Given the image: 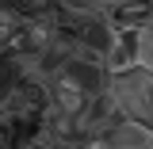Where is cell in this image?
Here are the masks:
<instances>
[{
	"label": "cell",
	"mask_w": 153,
	"mask_h": 149,
	"mask_svg": "<svg viewBox=\"0 0 153 149\" xmlns=\"http://www.w3.org/2000/svg\"><path fill=\"white\" fill-rule=\"evenodd\" d=\"M73 27H76V46L107 65V54H111L115 38H119V31L107 23V16H88V19H80V23H73Z\"/></svg>",
	"instance_id": "1"
},
{
	"label": "cell",
	"mask_w": 153,
	"mask_h": 149,
	"mask_svg": "<svg viewBox=\"0 0 153 149\" xmlns=\"http://www.w3.org/2000/svg\"><path fill=\"white\" fill-rule=\"evenodd\" d=\"M46 88H50V103H54V111L73 115V119H80V115L88 111V103H92V96L84 92L65 69H57V73L46 80Z\"/></svg>",
	"instance_id": "2"
},
{
	"label": "cell",
	"mask_w": 153,
	"mask_h": 149,
	"mask_svg": "<svg viewBox=\"0 0 153 149\" xmlns=\"http://www.w3.org/2000/svg\"><path fill=\"white\" fill-rule=\"evenodd\" d=\"M107 23H111L115 31H146L153 27V0H115L107 4Z\"/></svg>",
	"instance_id": "3"
},
{
	"label": "cell",
	"mask_w": 153,
	"mask_h": 149,
	"mask_svg": "<svg viewBox=\"0 0 153 149\" xmlns=\"http://www.w3.org/2000/svg\"><path fill=\"white\" fill-rule=\"evenodd\" d=\"M103 142H107V149H153V130L142 122H130V119H119L103 134Z\"/></svg>",
	"instance_id": "4"
},
{
	"label": "cell",
	"mask_w": 153,
	"mask_h": 149,
	"mask_svg": "<svg viewBox=\"0 0 153 149\" xmlns=\"http://www.w3.org/2000/svg\"><path fill=\"white\" fill-rule=\"evenodd\" d=\"M19 31H23V19L0 0V61L12 54V46H16V38H19Z\"/></svg>",
	"instance_id": "5"
},
{
	"label": "cell",
	"mask_w": 153,
	"mask_h": 149,
	"mask_svg": "<svg viewBox=\"0 0 153 149\" xmlns=\"http://www.w3.org/2000/svg\"><path fill=\"white\" fill-rule=\"evenodd\" d=\"M4 4H8L23 23H31V19H46V16H57V12H61L54 0H4Z\"/></svg>",
	"instance_id": "6"
},
{
	"label": "cell",
	"mask_w": 153,
	"mask_h": 149,
	"mask_svg": "<svg viewBox=\"0 0 153 149\" xmlns=\"http://www.w3.org/2000/svg\"><path fill=\"white\" fill-rule=\"evenodd\" d=\"M57 8H61V16L73 19V23H80V19L88 16H103L107 12V0H54Z\"/></svg>",
	"instance_id": "7"
},
{
	"label": "cell",
	"mask_w": 153,
	"mask_h": 149,
	"mask_svg": "<svg viewBox=\"0 0 153 149\" xmlns=\"http://www.w3.org/2000/svg\"><path fill=\"white\" fill-rule=\"evenodd\" d=\"M138 69H146L153 76V27L138 31Z\"/></svg>",
	"instance_id": "8"
}]
</instances>
